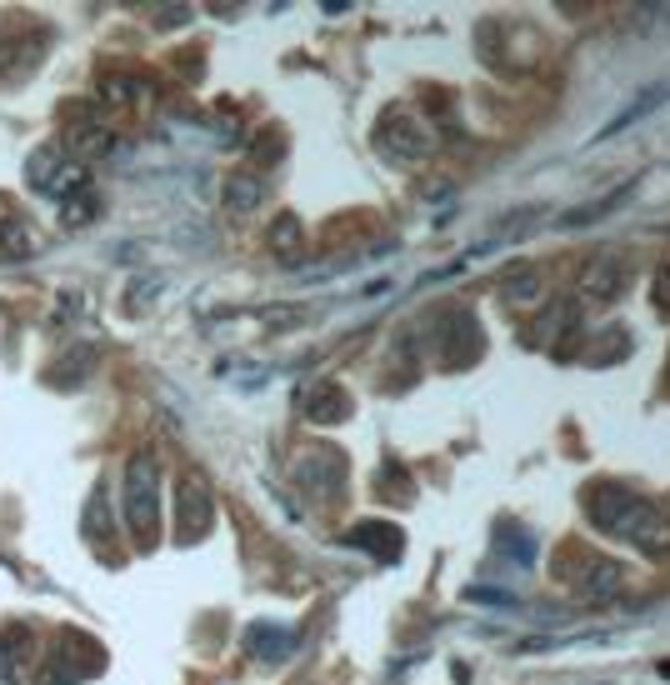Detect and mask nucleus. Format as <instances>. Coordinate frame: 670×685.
<instances>
[{
    "instance_id": "1",
    "label": "nucleus",
    "mask_w": 670,
    "mask_h": 685,
    "mask_svg": "<svg viewBox=\"0 0 670 685\" xmlns=\"http://www.w3.org/2000/svg\"><path fill=\"white\" fill-rule=\"evenodd\" d=\"M586 516L606 535H621V541L640 545L646 556H670V510L656 506V500L631 496L625 485L596 481L586 491Z\"/></svg>"
},
{
    "instance_id": "2",
    "label": "nucleus",
    "mask_w": 670,
    "mask_h": 685,
    "mask_svg": "<svg viewBox=\"0 0 670 685\" xmlns=\"http://www.w3.org/2000/svg\"><path fill=\"white\" fill-rule=\"evenodd\" d=\"M126 520L136 541L155 545V535H161V461L151 450H136L126 465Z\"/></svg>"
},
{
    "instance_id": "3",
    "label": "nucleus",
    "mask_w": 670,
    "mask_h": 685,
    "mask_svg": "<svg viewBox=\"0 0 670 685\" xmlns=\"http://www.w3.org/2000/svg\"><path fill=\"white\" fill-rule=\"evenodd\" d=\"M376 141H380V151L396 155V161H425V155L435 151V130L425 126L411 106H390L376 126Z\"/></svg>"
},
{
    "instance_id": "4",
    "label": "nucleus",
    "mask_w": 670,
    "mask_h": 685,
    "mask_svg": "<svg viewBox=\"0 0 670 685\" xmlns=\"http://www.w3.org/2000/svg\"><path fill=\"white\" fill-rule=\"evenodd\" d=\"M565 560H576V576H565V580H571V591H576L586 605H606L621 595L625 570L615 566V560L590 556V551H565Z\"/></svg>"
},
{
    "instance_id": "5",
    "label": "nucleus",
    "mask_w": 670,
    "mask_h": 685,
    "mask_svg": "<svg viewBox=\"0 0 670 685\" xmlns=\"http://www.w3.org/2000/svg\"><path fill=\"white\" fill-rule=\"evenodd\" d=\"M211 520H215V496H211V485H205V475L186 471L176 485V531L180 541H200V535L211 531Z\"/></svg>"
},
{
    "instance_id": "6",
    "label": "nucleus",
    "mask_w": 670,
    "mask_h": 685,
    "mask_svg": "<svg viewBox=\"0 0 670 685\" xmlns=\"http://www.w3.org/2000/svg\"><path fill=\"white\" fill-rule=\"evenodd\" d=\"M295 485L316 500H336L345 485L341 450H301V456H295Z\"/></svg>"
},
{
    "instance_id": "7",
    "label": "nucleus",
    "mask_w": 670,
    "mask_h": 685,
    "mask_svg": "<svg viewBox=\"0 0 670 685\" xmlns=\"http://www.w3.org/2000/svg\"><path fill=\"white\" fill-rule=\"evenodd\" d=\"M625 285H631V256H621V250H600L586 271H580V296H586L590 306L615 300Z\"/></svg>"
},
{
    "instance_id": "8",
    "label": "nucleus",
    "mask_w": 670,
    "mask_h": 685,
    "mask_svg": "<svg viewBox=\"0 0 670 685\" xmlns=\"http://www.w3.org/2000/svg\"><path fill=\"white\" fill-rule=\"evenodd\" d=\"M81 646H85L81 630H60V640H56V650L46 656V671H40L36 685H75L81 675H95V665L75 661V650H81Z\"/></svg>"
},
{
    "instance_id": "9",
    "label": "nucleus",
    "mask_w": 670,
    "mask_h": 685,
    "mask_svg": "<svg viewBox=\"0 0 670 685\" xmlns=\"http://www.w3.org/2000/svg\"><path fill=\"white\" fill-rule=\"evenodd\" d=\"M46 60V36L25 31V36H5L0 40V81H25Z\"/></svg>"
},
{
    "instance_id": "10",
    "label": "nucleus",
    "mask_w": 670,
    "mask_h": 685,
    "mask_svg": "<svg viewBox=\"0 0 670 685\" xmlns=\"http://www.w3.org/2000/svg\"><path fill=\"white\" fill-rule=\"evenodd\" d=\"M301 411H306V421H316V426H336V421L351 415V395H345L336 380H316V386L301 395Z\"/></svg>"
},
{
    "instance_id": "11",
    "label": "nucleus",
    "mask_w": 670,
    "mask_h": 685,
    "mask_svg": "<svg viewBox=\"0 0 670 685\" xmlns=\"http://www.w3.org/2000/svg\"><path fill=\"white\" fill-rule=\"evenodd\" d=\"M351 545H361V551H371V556H380V560H396L400 556V531L396 525H380V520H361L351 535H345Z\"/></svg>"
},
{
    "instance_id": "12",
    "label": "nucleus",
    "mask_w": 670,
    "mask_h": 685,
    "mask_svg": "<svg viewBox=\"0 0 670 685\" xmlns=\"http://www.w3.org/2000/svg\"><path fill=\"white\" fill-rule=\"evenodd\" d=\"M260 201H266V180L256 170H240V176L225 180V211L231 215H250Z\"/></svg>"
},
{
    "instance_id": "13",
    "label": "nucleus",
    "mask_w": 670,
    "mask_h": 685,
    "mask_svg": "<svg viewBox=\"0 0 670 685\" xmlns=\"http://www.w3.org/2000/svg\"><path fill=\"white\" fill-rule=\"evenodd\" d=\"M246 646H250V656H260V661H285L291 646H295V636L291 630H281V626H271V621H260V626L246 630Z\"/></svg>"
},
{
    "instance_id": "14",
    "label": "nucleus",
    "mask_w": 670,
    "mask_h": 685,
    "mask_svg": "<svg viewBox=\"0 0 670 685\" xmlns=\"http://www.w3.org/2000/svg\"><path fill=\"white\" fill-rule=\"evenodd\" d=\"M60 166H66V161H60V145L50 141V145H40V151L25 161V176H31V186H36V190H46L50 180L60 176Z\"/></svg>"
},
{
    "instance_id": "15",
    "label": "nucleus",
    "mask_w": 670,
    "mask_h": 685,
    "mask_svg": "<svg viewBox=\"0 0 670 685\" xmlns=\"http://www.w3.org/2000/svg\"><path fill=\"white\" fill-rule=\"evenodd\" d=\"M95 215H101V196H95L91 186L75 190V196H66V201H60V221H66V225H91Z\"/></svg>"
},
{
    "instance_id": "16",
    "label": "nucleus",
    "mask_w": 670,
    "mask_h": 685,
    "mask_svg": "<svg viewBox=\"0 0 670 685\" xmlns=\"http://www.w3.org/2000/svg\"><path fill=\"white\" fill-rule=\"evenodd\" d=\"M95 366V345H85V351H71L66 361H56L50 366V386H75V380H85V370Z\"/></svg>"
},
{
    "instance_id": "17",
    "label": "nucleus",
    "mask_w": 670,
    "mask_h": 685,
    "mask_svg": "<svg viewBox=\"0 0 670 685\" xmlns=\"http://www.w3.org/2000/svg\"><path fill=\"white\" fill-rule=\"evenodd\" d=\"M81 531L91 535L95 545H101V541H110V506H106V491H101V485H95L91 506H85V516H81Z\"/></svg>"
},
{
    "instance_id": "18",
    "label": "nucleus",
    "mask_w": 670,
    "mask_h": 685,
    "mask_svg": "<svg viewBox=\"0 0 670 685\" xmlns=\"http://www.w3.org/2000/svg\"><path fill=\"white\" fill-rule=\"evenodd\" d=\"M271 250L281 260H301V221H295V215H281V221L271 225Z\"/></svg>"
},
{
    "instance_id": "19",
    "label": "nucleus",
    "mask_w": 670,
    "mask_h": 685,
    "mask_svg": "<svg viewBox=\"0 0 670 685\" xmlns=\"http://www.w3.org/2000/svg\"><path fill=\"white\" fill-rule=\"evenodd\" d=\"M71 145L81 151V161H95V155H110V145H116V135H110L106 126H85L71 135Z\"/></svg>"
},
{
    "instance_id": "20",
    "label": "nucleus",
    "mask_w": 670,
    "mask_h": 685,
    "mask_svg": "<svg viewBox=\"0 0 670 685\" xmlns=\"http://www.w3.org/2000/svg\"><path fill=\"white\" fill-rule=\"evenodd\" d=\"M501 296L516 300V306H520V300H536V296H541V275H536V271L506 275V281H501Z\"/></svg>"
},
{
    "instance_id": "21",
    "label": "nucleus",
    "mask_w": 670,
    "mask_h": 685,
    "mask_svg": "<svg viewBox=\"0 0 670 685\" xmlns=\"http://www.w3.org/2000/svg\"><path fill=\"white\" fill-rule=\"evenodd\" d=\"M625 196H631V186L615 190V196H600V201L580 205V211H571V215H565V225H590V221H600V211H615V205H621Z\"/></svg>"
},
{
    "instance_id": "22",
    "label": "nucleus",
    "mask_w": 670,
    "mask_h": 685,
    "mask_svg": "<svg viewBox=\"0 0 670 685\" xmlns=\"http://www.w3.org/2000/svg\"><path fill=\"white\" fill-rule=\"evenodd\" d=\"M0 250H5V256H31V236H25V225L15 221V215L0 221Z\"/></svg>"
},
{
    "instance_id": "23",
    "label": "nucleus",
    "mask_w": 670,
    "mask_h": 685,
    "mask_svg": "<svg viewBox=\"0 0 670 685\" xmlns=\"http://www.w3.org/2000/svg\"><path fill=\"white\" fill-rule=\"evenodd\" d=\"M660 101H666V91H646V95H640V101H635L631 110H621V116H615L611 126H606V135H621V130L631 126V120H640V116H646L650 106H660Z\"/></svg>"
},
{
    "instance_id": "24",
    "label": "nucleus",
    "mask_w": 670,
    "mask_h": 685,
    "mask_svg": "<svg viewBox=\"0 0 670 685\" xmlns=\"http://www.w3.org/2000/svg\"><path fill=\"white\" fill-rule=\"evenodd\" d=\"M101 91H106L110 106H130V101H136V91H145V85L130 81V75H106V81H101Z\"/></svg>"
},
{
    "instance_id": "25",
    "label": "nucleus",
    "mask_w": 670,
    "mask_h": 685,
    "mask_svg": "<svg viewBox=\"0 0 670 685\" xmlns=\"http://www.w3.org/2000/svg\"><path fill=\"white\" fill-rule=\"evenodd\" d=\"M650 306H656L660 316H670V260L656 271V281H650Z\"/></svg>"
}]
</instances>
